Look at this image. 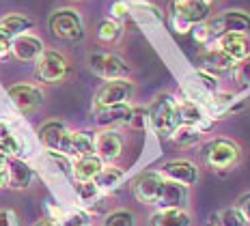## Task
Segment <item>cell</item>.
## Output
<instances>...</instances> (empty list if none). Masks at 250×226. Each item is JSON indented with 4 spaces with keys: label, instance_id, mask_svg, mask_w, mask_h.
<instances>
[{
    "label": "cell",
    "instance_id": "cell-1",
    "mask_svg": "<svg viewBox=\"0 0 250 226\" xmlns=\"http://www.w3.org/2000/svg\"><path fill=\"white\" fill-rule=\"evenodd\" d=\"M149 123L158 136H170L179 125V114H177V99L170 93H160L147 108Z\"/></svg>",
    "mask_w": 250,
    "mask_h": 226
},
{
    "label": "cell",
    "instance_id": "cell-2",
    "mask_svg": "<svg viewBox=\"0 0 250 226\" xmlns=\"http://www.w3.org/2000/svg\"><path fill=\"white\" fill-rule=\"evenodd\" d=\"M209 9L201 0H173L170 2V26L177 35H186L196 24L207 22Z\"/></svg>",
    "mask_w": 250,
    "mask_h": 226
},
{
    "label": "cell",
    "instance_id": "cell-3",
    "mask_svg": "<svg viewBox=\"0 0 250 226\" xmlns=\"http://www.w3.org/2000/svg\"><path fill=\"white\" fill-rule=\"evenodd\" d=\"M205 164L213 168V170H231V168L237 166L239 157H242V151L239 146L229 138H213L209 140L201 151Z\"/></svg>",
    "mask_w": 250,
    "mask_h": 226
},
{
    "label": "cell",
    "instance_id": "cell-4",
    "mask_svg": "<svg viewBox=\"0 0 250 226\" xmlns=\"http://www.w3.org/2000/svg\"><path fill=\"white\" fill-rule=\"evenodd\" d=\"M207 28H209L211 39H218V37L231 35V33L248 35L250 33V15L246 11H225V13L216 15L213 20H209Z\"/></svg>",
    "mask_w": 250,
    "mask_h": 226
},
{
    "label": "cell",
    "instance_id": "cell-5",
    "mask_svg": "<svg viewBox=\"0 0 250 226\" xmlns=\"http://www.w3.org/2000/svg\"><path fill=\"white\" fill-rule=\"evenodd\" d=\"M88 67L102 80H125V76L129 73V67L114 54L108 52H95V54L88 56Z\"/></svg>",
    "mask_w": 250,
    "mask_h": 226
},
{
    "label": "cell",
    "instance_id": "cell-6",
    "mask_svg": "<svg viewBox=\"0 0 250 226\" xmlns=\"http://www.w3.org/2000/svg\"><path fill=\"white\" fill-rule=\"evenodd\" d=\"M50 30L61 41H78L82 37V22L80 15L71 9H61L50 18Z\"/></svg>",
    "mask_w": 250,
    "mask_h": 226
},
{
    "label": "cell",
    "instance_id": "cell-7",
    "mask_svg": "<svg viewBox=\"0 0 250 226\" xmlns=\"http://www.w3.org/2000/svg\"><path fill=\"white\" fill-rule=\"evenodd\" d=\"M166 179L160 172H143L134 179L132 183V194L138 203L143 205H158V198L162 194Z\"/></svg>",
    "mask_w": 250,
    "mask_h": 226
},
{
    "label": "cell",
    "instance_id": "cell-8",
    "mask_svg": "<svg viewBox=\"0 0 250 226\" xmlns=\"http://www.w3.org/2000/svg\"><path fill=\"white\" fill-rule=\"evenodd\" d=\"M69 73V65H67L65 56L59 52H43L37 61V78L41 82L56 84L65 80V76Z\"/></svg>",
    "mask_w": 250,
    "mask_h": 226
},
{
    "label": "cell",
    "instance_id": "cell-9",
    "mask_svg": "<svg viewBox=\"0 0 250 226\" xmlns=\"http://www.w3.org/2000/svg\"><path fill=\"white\" fill-rule=\"evenodd\" d=\"M134 95V84L129 80H112L97 91L95 95V108H108L119 106V103H127Z\"/></svg>",
    "mask_w": 250,
    "mask_h": 226
},
{
    "label": "cell",
    "instance_id": "cell-10",
    "mask_svg": "<svg viewBox=\"0 0 250 226\" xmlns=\"http://www.w3.org/2000/svg\"><path fill=\"white\" fill-rule=\"evenodd\" d=\"M95 151V138L86 131H67L61 140L59 153L65 157H86Z\"/></svg>",
    "mask_w": 250,
    "mask_h": 226
},
{
    "label": "cell",
    "instance_id": "cell-11",
    "mask_svg": "<svg viewBox=\"0 0 250 226\" xmlns=\"http://www.w3.org/2000/svg\"><path fill=\"white\" fill-rule=\"evenodd\" d=\"M160 175L164 179H168V181H175V183H181V185L190 187V185H194L196 179H199V170H196V166L192 164L190 160H173L162 166Z\"/></svg>",
    "mask_w": 250,
    "mask_h": 226
},
{
    "label": "cell",
    "instance_id": "cell-12",
    "mask_svg": "<svg viewBox=\"0 0 250 226\" xmlns=\"http://www.w3.org/2000/svg\"><path fill=\"white\" fill-rule=\"evenodd\" d=\"M9 97L22 112H33L43 103V93L30 84H15L9 88Z\"/></svg>",
    "mask_w": 250,
    "mask_h": 226
},
{
    "label": "cell",
    "instance_id": "cell-13",
    "mask_svg": "<svg viewBox=\"0 0 250 226\" xmlns=\"http://www.w3.org/2000/svg\"><path fill=\"white\" fill-rule=\"evenodd\" d=\"M220 52H225V54L231 59L233 62L246 59L250 54V41L246 35H239V33H231V35H222L218 37V45H216Z\"/></svg>",
    "mask_w": 250,
    "mask_h": 226
},
{
    "label": "cell",
    "instance_id": "cell-14",
    "mask_svg": "<svg viewBox=\"0 0 250 226\" xmlns=\"http://www.w3.org/2000/svg\"><path fill=\"white\" fill-rule=\"evenodd\" d=\"M188 198H190V194H188L186 185L166 179L162 194H160V198H158V207L160 209H186Z\"/></svg>",
    "mask_w": 250,
    "mask_h": 226
},
{
    "label": "cell",
    "instance_id": "cell-15",
    "mask_svg": "<svg viewBox=\"0 0 250 226\" xmlns=\"http://www.w3.org/2000/svg\"><path fill=\"white\" fill-rule=\"evenodd\" d=\"M199 61H201V69L213 73L216 78L222 76V73H227V71H233V65H235L225 52H220L218 48L203 50L199 54Z\"/></svg>",
    "mask_w": 250,
    "mask_h": 226
},
{
    "label": "cell",
    "instance_id": "cell-16",
    "mask_svg": "<svg viewBox=\"0 0 250 226\" xmlns=\"http://www.w3.org/2000/svg\"><path fill=\"white\" fill-rule=\"evenodd\" d=\"M11 52L15 54V59L20 61H35L43 54V43H41L39 37L20 35L11 41Z\"/></svg>",
    "mask_w": 250,
    "mask_h": 226
},
{
    "label": "cell",
    "instance_id": "cell-17",
    "mask_svg": "<svg viewBox=\"0 0 250 226\" xmlns=\"http://www.w3.org/2000/svg\"><path fill=\"white\" fill-rule=\"evenodd\" d=\"M177 114H179V123L181 125H192L196 129H205L209 127V121L205 117V110L194 102H177Z\"/></svg>",
    "mask_w": 250,
    "mask_h": 226
},
{
    "label": "cell",
    "instance_id": "cell-18",
    "mask_svg": "<svg viewBox=\"0 0 250 226\" xmlns=\"http://www.w3.org/2000/svg\"><path fill=\"white\" fill-rule=\"evenodd\" d=\"M95 151H97V157H100L102 162H112L121 155L123 143L114 131H102V134L95 138Z\"/></svg>",
    "mask_w": 250,
    "mask_h": 226
},
{
    "label": "cell",
    "instance_id": "cell-19",
    "mask_svg": "<svg viewBox=\"0 0 250 226\" xmlns=\"http://www.w3.org/2000/svg\"><path fill=\"white\" fill-rule=\"evenodd\" d=\"M129 112L132 108L127 103H119V106H108V108H95V123L100 127H114V125H127Z\"/></svg>",
    "mask_w": 250,
    "mask_h": 226
},
{
    "label": "cell",
    "instance_id": "cell-20",
    "mask_svg": "<svg viewBox=\"0 0 250 226\" xmlns=\"http://www.w3.org/2000/svg\"><path fill=\"white\" fill-rule=\"evenodd\" d=\"M104 168V162L97 155H86L80 157L74 166H71V175L78 183H88V181H95V177L100 175V170Z\"/></svg>",
    "mask_w": 250,
    "mask_h": 226
},
{
    "label": "cell",
    "instance_id": "cell-21",
    "mask_svg": "<svg viewBox=\"0 0 250 226\" xmlns=\"http://www.w3.org/2000/svg\"><path fill=\"white\" fill-rule=\"evenodd\" d=\"M33 181V170L28 164H24L22 160H11L7 162V185L13 190H24Z\"/></svg>",
    "mask_w": 250,
    "mask_h": 226
},
{
    "label": "cell",
    "instance_id": "cell-22",
    "mask_svg": "<svg viewBox=\"0 0 250 226\" xmlns=\"http://www.w3.org/2000/svg\"><path fill=\"white\" fill-rule=\"evenodd\" d=\"M233 102H235V95L233 93H213L203 102V110H207L211 119H220L225 117L229 110L233 108Z\"/></svg>",
    "mask_w": 250,
    "mask_h": 226
},
{
    "label": "cell",
    "instance_id": "cell-23",
    "mask_svg": "<svg viewBox=\"0 0 250 226\" xmlns=\"http://www.w3.org/2000/svg\"><path fill=\"white\" fill-rule=\"evenodd\" d=\"M65 134H67L65 125L59 123V121H50V123H45L43 127L39 129V140H41V144H43L45 149L52 151V153H59L61 140H62V136Z\"/></svg>",
    "mask_w": 250,
    "mask_h": 226
},
{
    "label": "cell",
    "instance_id": "cell-24",
    "mask_svg": "<svg viewBox=\"0 0 250 226\" xmlns=\"http://www.w3.org/2000/svg\"><path fill=\"white\" fill-rule=\"evenodd\" d=\"M151 226H190L186 209H160L151 215Z\"/></svg>",
    "mask_w": 250,
    "mask_h": 226
},
{
    "label": "cell",
    "instance_id": "cell-25",
    "mask_svg": "<svg viewBox=\"0 0 250 226\" xmlns=\"http://www.w3.org/2000/svg\"><path fill=\"white\" fill-rule=\"evenodd\" d=\"M30 26H33V22L22 18V15H7V18L0 20V30H2L9 39H11V37L15 39V37H20V35H26V30H30Z\"/></svg>",
    "mask_w": 250,
    "mask_h": 226
},
{
    "label": "cell",
    "instance_id": "cell-26",
    "mask_svg": "<svg viewBox=\"0 0 250 226\" xmlns=\"http://www.w3.org/2000/svg\"><path fill=\"white\" fill-rule=\"evenodd\" d=\"M123 177L125 175H123L121 168H117V166H104L93 183L97 185V190H114V187H117L119 183L123 181Z\"/></svg>",
    "mask_w": 250,
    "mask_h": 226
},
{
    "label": "cell",
    "instance_id": "cell-27",
    "mask_svg": "<svg viewBox=\"0 0 250 226\" xmlns=\"http://www.w3.org/2000/svg\"><path fill=\"white\" fill-rule=\"evenodd\" d=\"M201 134L203 131L192 127V125H177V129L170 134V138L179 146H192V144L201 143Z\"/></svg>",
    "mask_w": 250,
    "mask_h": 226
},
{
    "label": "cell",
    "instance_id": "cell-28",
    "mask_svg": "<svg viewBox=\"0 0 250 226\" xmlns=\"http://www.w3.org/2000/svg\"><path fill=\"white\" fill-rule=\"evenodd\" d=\"M233 80L239 91H250V54L233 65Z\"/></svg>",
    "mask_w": 250,
    "mask_h": 226
},
{
    "label": "cell",
    "instance_id": "cell-29",
    "mask_svg": "<svg viewBox=\"0 0 250 226\" xmlns=\"http://www.w3.org/2000/svg\"><path fill=\"white\" fill-rule=\"evenodd\" d=\"M119 35H121V26L114 22V20H106V22H102L100 28H97V39L104 41V43L117 41Z\"/></svg>",
    "mask_w": 250,
    "mask_h": 226
},
{
    "label": "cell",
    "instance_id": "cell-30",
    "mask_svg": "<svg viewBox=\"0 0 250 226\" xmlns=\"http://www.w3.org/2000/svg\"><path fill=\"white\" fill-rule=\"evenodd\" d=\"M218 220H220V224L222 226H248L246 224V220L239 215V211L235 207H227V209H222L220 213H218Z\"/></svg>",
    "mask_w": 250,
    "mask_h": 226
},
{
    "label": "cell",
    "instance_id": "cell-31",
    "mask_svg": "<svg viewBox=\"0 0 250 226\" xmlns=\"http://www.w3.org/2000/svg\"><path fill=\"white\" fill-rule=\"evenodd\" d=\"M147 123H149L147 110H145V108H132V112H129V119H127V125H129V127L143 131L145 127H147Z\"/></svg>",
    "mask_w": 250,
    "mask_h": 226
},
{
    "label": "cell",
    "instance_id": "cell-32",
    "mask_svg": "<svg viewBox=\"0 0 250 226\" xmlns=\"http://www.w3.org/2000/svg\"><path fill=\"white\" fill-rule=\"evenodd\" d=\"M104 226H134V215L129 211H125V209H121V211H114L108 215Z\"/></svg>",
    "mask_w": 250,
    "mask_h": 226
},
{
    "label": "cell",
    "instance_id": "cell-33",
    "mask_svg": "<svg viewBox=\"0 0 250 226\" xmlns=\"http://www.w3.org/2000/svg\"><path fill=\"white\" fill-rule=\"evenodd\" d=\"M0 153H2L4 157H11V155L20 153V143L13 138L11 134H7L4 138H0Z\"/></svg>",
    "mask_w": 250,
    "mask_h": 226
},
{
    "label": "cell",
    "instance_id": "cell-34",
    "mask_svg": "<svg viewBox=\"0 0 250 226\" xmlns=\"http://www.w3.org/2000/svg\"><path fill=\"white\" fill-rule=\"evenodd\" d=\"M76 192H78V196L82 198V201H91V198H95L97 196V185L93 181H88V183H78L76 185Z\"/></svg>",
    "mask_w": 250,
    "mask_h": 226
},
{
    "label": "cell",
    "instance_id": "cell-35",
    "mask_svg": "<svg viewBox=\"0 0 250 226\" xmlns=\"http://www.w3.org/2000/svg\"><path fill=\"white\" fill-rule=\"evenodd\" d=\"M235 209L239 211V215L246 220V224H250V194H244V196H239Z\"/></svg>",
    "mask_w": 250,
    "mask_h": 226
},
{
    "label": "cell",
    "instance_id": "cell-36",
    "mask_svg": "<svg viewBox=\"0 0 250 226\" xmlns=\"http://www.w3.org/2000/svg\"><path fill=\"white\" fill-rule=\"evenodd\" d=\"M88 222V218L84 213H80V211H76V213H69L65 220L61 222V226H86Z\"/></svg>",
    "mask_w": 250,
    "mask_h": 226
},
{
    "label": "cell",
    "instance_id": "cell-37",
    "mask_svg": "<svg viewBox=\"0 0 250 226\" xmlns=\"http://www.w3.org/2000/svg\"><path fill=\"white\" fill-rule=\"evenodd\" d=\"M192 30H194V39H196V41H201V43H207V41L211 39V37H209V28H207V22L196 24Z\"/></svg>",
    "mask_w": 250,
    "mask_h": 226
},
{
    "label": "cell",
    "instance_id": "cell-38",
    "mask_svg": "<svg viewBox=\"0 0 250 226\" xmlns=\"http://www.w3.org/2000/svg\"><path fill=\"white\" fill-rule=\"evenodd\" d=\"M127 15H129V4L127 2H114L112 4V18L125 20Z\"/></svg>",
    "mask_w": 250,
    "mask_h": 226
},
{
    "label": "cell",
    "instance_id": "cell-39",
    "mask_svg": "<svg viewBox=\"0 0 250 226\" xmlns=\"http://www.w3.org/2000/svg\"><path fill=\"white\" fill-rule=\"evenodd\" d=\"M9 50H11V39H9V37L4 35L2 30H0V56L7 54Z\"/></svg>",
    "mask_w": 250,
    "mask_h": 226
},
{
    "label": "cell",
    "instance_id": "cell-40",
    "mask_svg": "<svg viewBox=\"0 0 250 226\" xmlns=\"http://www.w3.org/2000/svg\"><path fill=\"white\" fill-rule=\"evenodd\" d=\"M0 226H11V213L0 211Z\"/></svg>",
    "mask_w": 250,
    "mask_h": 226
},
{
    "label": "cell",
    "instance_id": "cell-41",
    "mask_svg": "<svg viewBox=\"0 0 250 226\" xmlns=\"http://www.w3.org/2000/svg\"><path fill=\"white\" fill-rule=\"evenodd\" d=\"M7 185V164H0V187Z\"/></svg>",
    "mask_w": 250,
    "mask_h": 226
},
{
    "label": "cell",
    "instance_id": "cell-42",
    "mask_svg": "<svg viewBox=\"0 0 250 226\" xmlns=\"http://www.w3.org/2000/svg\"><path fill=\"white\" fill-rule=\"evenodd\" d=\"M37 226H61V222H54V220H43V222H39Z\"/></svg>",
    "mask_w": 250,
    "mask_h": 226
},
{
    "label": "cell",
    "instance_id": "cell-43",
    "mask_svg": "<svg viewBox=\"0 0 250 226\" xmlns=\"http://www.w3.org/2000/svg\"><path fill=\"white\" fill-rule=\"evenodd\" d=\"M207 226H222V224H220V220H218V215H211L209 222H207Z\"/></svg>",
    "mask_w": 250,
    "mask_h": 226
},
{
    "label": "cell",
    "instance_id": "cell-44",
    "mask_svg": "<svg viewBox=\"0 0 250 226\" xmlns=\"http://www.w3.org/2000/svg\"><path fill=\"white\" fill-rule=\"evenodd\" d=\"M9 134V129H7V125L4 123H0V138H4V136Z\"/></svg>",
    "mask_w": 250,
    "mask_h": 226
},
{
    "label": "cell",
    "instance_id": "cell-45",
    "mask_svg": "<svg viewBox=\"0 0 250 226\" xmlns=\"http://www.w3.org/2000/svg\"><path fill=\"white\" fill-rule=\"evenodd\" d=\"M201 2H203V4H205V7H207V9H209V7H213V4H216V2H218V0H201Z\"/></svg>",
    "mask_w": 250,
    "mask_h": 226
},
{
    "label": "cell",
    "instance_id": "cell-46",
    "mask_svg": "<svg viewBox=\"0 0 250 226\" xmlns=\"http://www.w3.org/2000/svg\"><path fill=\"white\" fill-rule=\"evenodd\" d=\"M0 164H7V157H4L2 153H0Z\"/></svg>",
    "mask_w": 250,
    "mask_h": 226
}]
</instances>
